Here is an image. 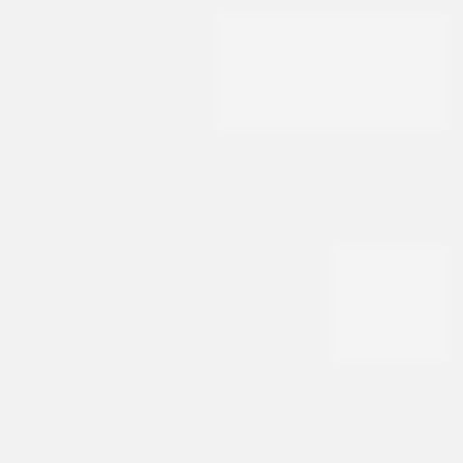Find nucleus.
Returning <instances> with one entry per match:
<instances>
[]
</instances>
